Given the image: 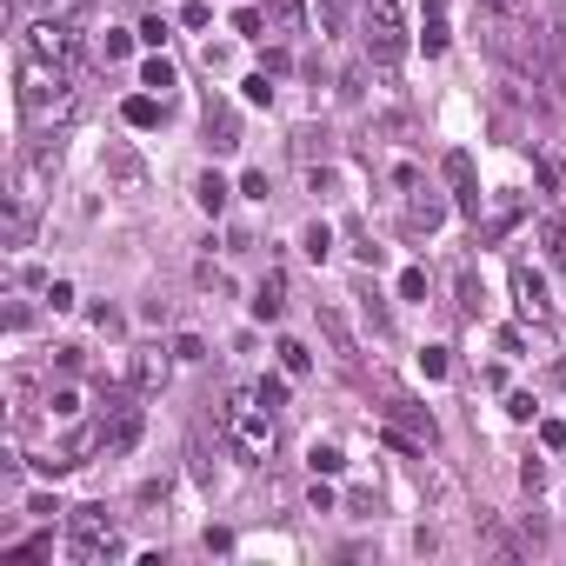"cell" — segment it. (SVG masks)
Segmentation results:
<instances>
[{"mask_svg": "<svg viewBox=\"0 0 566 566\" xmlns=\"http://www.w3.org/2000/svg\"><path fill=\"white\" fill-rule=\"evenodd\" d=\"M220 433H227V447H233L240 460H253V467H266L273 447H280V427H273V407L260 400V387H233V394H227Z\"/></svg>", "mask_w": 566, "mask_h": 566, "instance_id": "6da1fadb", "label": "cell"}, {"mask_svg": "<svg viewBox=\"0 0 566 566\" xmlns=\"http://www.w3.org/2000/svg\"><path fill=\"white\" fill-rule=\"evenodd\" d=\"M67 74H74V67H54V61L28 54V61H21V107L67 120V114H74V81H67Z\"/></svg>", "mask_w": 566, "mask_h": 566, "instance_id": "7a4b0ae2", "label": "cell"}, {"mask_svg": "<svg viewBox=\"0 0 566 566\" xmlns=\"http://www.w3.org/2000/svg\"><path fill=\"white\" fill-rule=\"evenodd\" d=\"M67 533H74V546H67V553H74L81 566H107V559H120V553H127L120 526H114L101 506H74V513H67Z\"/></svg>", "mask_w": 566, "mask_h": 566, "instance_id": "3957f363", "label": "cell"}, {"mask_svg": "<svg viewBox=\"0 0 566 566\" xmlns=\"http://www.w3.org/2000/svg\"><path fill=\"white\" fill-rule=\"evenodd\" d=\"M360 28H367V54H374L380 67H394V61L407 54V21H400L394 0H367V8H360Z\"/></svg>", "mask_w": 566, "mask_h": 566, "instance_id": "277c9868", "label": "cell"}, {"mask_svg": "<svg viewBox=\"0 0 566 566\" xmlns=\"http://www.w3.org/2000/svg\"><path fill=\"white\" fill-rule=\"evenodd\" d=\"M81 21H28V54L54 61V67H81Z\"/></svg>", "mask_w": 566, "mask_h": 566, "instance_id": "5b68a950", "label": "cell"}, {"mask_svg": "<svg viewBox=\"0 0 566 566\" xmlns=\"http://www.w3.org/2000/svg\"><path fill=\"white\" fill-rule=\"evenodd\" d=\"M513 307H520V321H533V327H546V321H553L546 280H539L533 266H513Z\"/></svg>", "mask_w": 566, "mask_h": 566, "instance_id": "8992f818", "label": "cell"}, {"mask_svg": "<svg viewBox=\"0 0 566 566\" xmlns=\"http://www.w3.org/2000/svg\"><path fill=\"white\" fill-rule=\"evenodd\" d=\"M134 440H140V407H107V420H101V453L114 460V453H134Z\"/></svg>", "mask_w": 566, "mask_h": 566, "instance_id": "52a82bcc", "label": "cell"}, {"mask_svg": "<svg viewBox=\"0 0 566 566\" xmlns=\"http://www.w3.org/2000/svg\"><path fill=\"white\" fill-rule=\"evenodd\" d=\"M174 360H180L174 347H140V354H134V387H140V394H160V387L174 380Z\"/></svg>", "mask_w": 566, "mask_h": 566, "instance_id": "ba28073f", "label": "cell"}, {"mask_svg": "<svg viewBox=\"0 0 566 566\" xmlns=\"http://www.w3.org/2000/svg\"><path fill=\"white\" fill-rule=\"evenodd\" d=\"M447 180H453V193H460V213L480 220V187H473V160H467V154H447Z\"/></svg>", "mask_w": 566, "mask_h": 566, "instance_id": "9c48e42d", "label": "cell"}, {"mask_svg": "<svg viewBox=\"0 0 566 566\" xmlns=\"http://www.w3.org/2000/svg\"><path fill=\"white\" fill-rule=\"evenodd\" d=\"M287 314V273H266L253 287V321H280Z\"/></svg>", "mask_w": 566, "mask_h": 566, "instance_id": "30bf717a", "label": "cell"}, {"mask_svg": "<svg viewBox=\"0 0 566 566\" xmlns=\"http://www.w3.org/2000/svg\"><path fill=\"white\" fill-rule=\"evenodd\" d=\"M81 8L87 0H14V14L28 21H81Z\"/></svg>", "mask_w": 566, "mask_h": 566, "instance_id": "8fae6325", "label": "cell"}, {"mask_svg": "<svg viewBox=\"0 0 566 566\" xmlns=\"http://www.w3.org/2000/svg\"><path fill=\"white\" fill-rule=\"evenodd\" d=\"M207 134H213V147L227 154V147H240V120H233V107L227 101H207Z\"/></svg>", "mask_w": 566, "mask_h": 566, "instance_id": "7c38bea8", "label": "cell"}, {"mask_svg": "<svg viewBox=\"0 0 566 566\" xmlns=\"http://www.w3.org/2000/svg\"><path fill=\"white\" fill-rule=\"evenodd\" d=\"M427 8V34H420V48L427 54H447V41H453V28H447V0H420Z\"/></svg>", "mask_w": 566, "mask_h": 566, "instance_id": "4fadbf2b", "label": "cell"}, {"mask_svg": "<svg viewBox=\"0 0 566 566\" xmlns=\"http://www.w3.org/2000/svg\"><path fill=\"white\" fill-rule=\"evenodd\" d=\"M160 114H167L160 94H134V101H127V127H160Z\"/></svg>", "mask_w": 566, "mask_h": 566, "instance_id": "5bb4252c", "label": "cell"}, {"mask_svg": "<svg viewBox=\"0 0 566 566\" xmlns=\"http://www.w3.org/2000/svg\"><path fill=\"white\" fill-rule=\"evenodd\" d=\"M227 193H233V187H227L220 174H200V187H193V200H200V213H227Z\"/></svg>", "mask_w": 566, "mask_h": 566, "instance_id": "9a60e30c", "label": "cell"}, {"mask_svg": "<svg viewBox=\"0 0 566 566\" xmlns=\"http://www.w3.org/2000/svg\"><path fill=\"white\" fill-rule=\"evenodd\" d=\"M8 240H14V247H28V240H34V207H28L21 193H14V207H8Z\"/></svg>", "mask_w": 566, "mask_h": 566, "instance_id": "2e32d148", "label": "cell"}, {"mask_svg": "<svg viewBox=\"0 0 566 566\" xmlns=\"http://www.w3.org/2000/svg\"><path fill=\"white\" fill-rule=\"evenodd\" d=\"M273 354H280V374H287V380H301V374H307V367H314V354H307V347H301V340H280V347H273Z\"/></svg>", "mask_w": 566, "mask_h": 566, "instance_id": "e0dca14e", "label": "cell"}, {"mask_svg": "<svg viewBox=\"0 0 566 566\" xmlns=\"http://www.w3.org/2000/svg\"><path fill=\"white\" fill-rule=\"evenodd\" d=\"M140 87H147V94H160V101H167V87H174V61H160V54H154V61H147V67H140Z\"/></svg>", "mask_w": 566, "mask_h": 566, "instance_id": "ac0fdd59", "label": "cell"}, {"mask_svg": "<svg viewBox=\"0 0 566 566\" xmlns=\"http://www.w3.org/2000/svg\"><path fill=\"white\" fill-rule=\"evenodd\" d=\"M266 14H273L280 34H301V21H307V14H301V0H266Z\"/></svg>", "mask_w": 566, "mask_h": 566, "instance_id": "d6986e66", "label": "cell"}, {"mask_svg": "<svg viewBox=\"0 0 566 566\" xmlns=\"http://www.w3.org/2000/svg\"><path fill=\"white\" fill-rule=\"evenodd\" d=\"M407 227H413V233H420V227L433 233V227H440V200H427V193H413V207H407Z\"/></svg>", "mask_w": 566, "mask_h": 566, "instance_id": "ffe728a7", "label": "cell"}, {"mask_svg": "<svg viewBox=\"0 0 566 566\" xmlns=\"http://www.w3.org/2000/svg\"><path fill=\"white\" fill-rule=\"evenodd\" d=\"M539 247H546V260H566V227L559 220H539Z\"/></svg>", "mask_w": 566, "mask_h": 566, "instance_id": "44dd1931", "label": "cell"}, {"mask_svg": "<svg viewBox=\"0 0 566 566\" xmlns=\"http://www.w3.org/2000/svg\"><path fill=\"white\" fill-rule=\"evenodd\" d=\"M260 28H266V14H260V8H233V34L260 41Z\"/></svg>", "mask_w": 566, "mask_h": 566, "instance_id": "7402d4cb", "label": "cell"}, {"mask_svg": "<svg viewBox=\"0 0 566 566\" xmlns=\"http://www.w3.org/2000/svg\"><path fill=\"white\" fill-rule=\"evenodd\" d=\"M334 253V233H327V220H314L307 227V260H327Z\"/></svg>", "mask_w": 566, "mask_h": 566, "instance_id": "603a6c76", "label": "cell"}, {"mask_svg": "<svg viewBox=\"0 0 566 566\" xmlns=\"http://www.w3.org/2000/svg\"><path fill=\"white\" fill-rule=\"evenodd\" d=\"M48 407H54V420H74V413H81V394H74V387H54Z\"/></svg>", "mask_w": 566, "mask_h": 566, "instance_id": "cb8c5ba5", "label": "cell"}, {"mask_svg": "<svg viewBox=\"0 0 566 566\" xmlns=\"http://www.w3.org/2000/svg\"><path fill=\"white\" fill-rule=\"evenodd\" d=\"M460 307L480 314V273H473V266H460Z\"/></svg>", "mask_w": 566, "mask_h": 566, "instance_id": "d4e9b609", "label": "cell"}, {"mask_svg": "<svg viewBox=\"0 0 566 566\" xmlns=\"http://www.w3.org/2000/svg\"><path fill=\"white\" fill-rule=\"evenodd\" d=\"M127 48H134V34H127V28H107V41H101V54H107V61H127Z\"/></svg>", "mask_w": 566, "mask_h": 566, "instance_id": "484cf974", "label": "cell"}, {"mask_svg": "<svg viewBox=\"0 0 566 566\" xmlns=\"http://www.w3.org/2000/svg\"><path fill=\"white\" fill-rule=\"evenodd\" d=\"M240 87H247V101H253V107H266V101H273V81H266V74H247Z\"/></svg>", "mask_w": 566, "mask_h": 566, "instance_id": "4316f807", "label": "cell"}, {"mask_svg": "<svg viewBox=\"0 0 566 566\" xmlns=\"http://www.w3.org/2000/svg\"><path fill=\"white\" fill-rule=\"evenodd\" d=\"M307 460H314V473H340V467H347V460H340V447H314Z\"/></svg>", "mask_w": 566, "mask_h": 566, "instance_id": "83f0119b", "label": "cell"}, {"mask_svg": "<svg viewBox=\"0 0 566 566\" xmlns=\"http://www.w3.org/2000/svg\"><path fill=\"white\" fill-rule=\"evenodd\" d=\"M420 294H427V273L407 266V273H400V301H420Z\"/></svg>", "mask_w": 566, "mask_h": 566, "instance_id": "f1b7e54d", "label": "cell"}, {"mask_svg": "<svg viewBox=\"0 0 566 566\" xmlns=\"http://www.w3.org/2000/svg\"><path fill=\"white\" fill-rule=\"evenodd\" d=\"M539 180H546V193H559V187H566V174H559V160H553V154H539Z\"/></svg>", "mask_w": 566, "mask_h": 566, "instance_id": "f546056e", "label": "cell"}, {"mask_svg": "<svg viewBox=\"0 0 566 566\" xmlns=\"http://www.w3.org/2000/svg\"><path fill=\"white\" fill-rule=\"evenodd\" d=\"M420 367H427V380H440L453 360H447V347H427V354H420Z\"/></svg>", "mask_w": 566, "mask_h": 566, "instance_id": "4dcf8cb0", "label": "cell"}, {"mask_svg": "<svg viewBox=\"0 0 566 566\" xmlns=\"http://www.w3.org/2000/svg\"><path fill=\"white\" fill-rule=\"evenodd\" d=\"M260 400L280 413V407H287V380H260Z\"/></svg>", "mask_w": 566, "mask_h": 566, "instance_id": "1f68e13d", "label": "cell"}, {"mask_svg": "<svg viewBox=\"0 0 566 566\" xmlns=\"http://www.w3.org/2000/svg\"><path fill=\"white\" fill-rule=\"evenodd\" d=\"M520 486H526V493H539V486H546V467H539V460H526V467H520Z\"/></svg>", "mask_w": 566, "mask_h": 566, "instance_id": "d6a6232c", "label": "cell"}, {"mask_svg": "<svg viewBox=\"0 0 566 566\" xmlns=\"http://www.w3.org/2000/svg\"><path fill=\"white\" fill-rule=\"evenodd\" d=\"M48 301H54V314H67V307H74V287H67V280H54V287H48Z\"/></svg>", "mask_w": 566, "mask_h": 566, "instance_id": "836d02e7", "label": "cell"}, {"mask_svg": "<svg viewBox=\"0 0 566 566\" xmlns=\"http://www.w3.org/2000/svg\"><path fill=\"white\" fill-rule=\"evenodd\" d=\"M174 354H180V360H207V347H200L193 334H180V340H174Z\"/></svg>", "mask_w": 566, "mask_h": 566, "instance_id": "e575fe53", "label": "cell"}, {"mask_svg": "<svg viewBox=\"0 0 566 566\" xmlns=\"http://www.w3.org/2000/svg\"><path fill=\"white\" fill-rule=\"evenodd\" d=\"M307 506H314V513H334V486H321V480H314V493H307Z\"/></svg>", "mask_w": 566, "mask_h": 566, "instance_id": "d590c367", "label": "cell"}]
</instances>
